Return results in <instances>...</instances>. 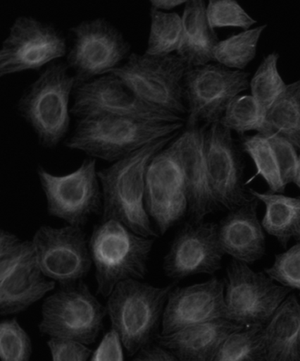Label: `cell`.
Returning <instances> with one entry per match:
<instances>
[{
  "instance_id": "cell-1",
  "label": "cell",
  "mask_w": 300,
  "mask_h": 361,
  "mask_svg": "<svg viewBox=\"0 0 300 361\" xmlns=\"http://www.w3.org/2000/svg\"><path fill=\"white\" fill-rule=\"evenodd\" d=\"M185 123L149 121L101 115L77 119L63 146L109 164L123 160L148 145L178 135Z\"/></svg>"
},
{
  "instance_id": "cell-2",
  "label": "cell",
  "mask_w": 300,
  "mask_h": 361,
  "mask_svg": "<svg viewBox=\"0 0 300 361\" xmlns=\"http://www.w3.org/2000/svg\"><path fill=\"white\" fill-rule=\"evenodd\" d=\"M178 135L155 141L130 157L99 171L104 197L101 221L114 219L137 235L148 238L160 237L146 211V171L155 155Z\"/></svg>"
},
{
  "instance_id": "cell-3",
  "label": "cell",
  "mask_w": 300,
  "mask_h": 361,
  "mask_svg": "<svg viewBox=\"0 0 300 361\" xmlns=\"http://www.w3.org/2000/svg\"><path fill=\"white\" fill-rule=\"evenodd\" d=\"M76 87L68 66L59 60L42 70L18 99V115L44 149H55L69 137L70 102Z\"/></svg>"
},
{
  "instance_id": "cell-4",
  "label": "cell",
  "mask_w": 300,
  "mask_h": 361,
  "mask_svg": "<svg viewBox=\"0 0 300 361\" xmlns=\"http://www.w3.org/2000/svg\"><path fill=\"white\" fill-rule=\"evenodd\" d=\"M177 282L155 286L130 279L120 283L109 295L106 309L111 329L118 332L129 357L156 342L169 295Z\"/></svg>"
},
{
  "instance_id": "cell-5",
  "label": "cell",
  "mask_w": 300,
  "mask_h": 361,
  "mask_svg": "<svg viewBox=\"0 0 300 361\" xmlns=\"http://www.w3.org/2000/svg\"><path fill=\"white\" fill-rule=\"evenodd\" d=\"M155 240L137 235L114 219L100 221L95 225L89 249L96 295L108 299L120 283L146 279Z\"/></svg>"
},
{
  "instance_id": "cell-6",
  "label": "cell",
  "mask_w": 300,
  "mask_h": 361,
  "mask_svg": "<svg viewBox=\"0 0 300 361\" xmlns=\"http://www.w3.org/2000/svg\"><path fill=\"white\" fill-rule=\"evenodd\" d=\"M188 69L177 54L154 56L132 52L112 73L144 104L186 121L185 80Z\"/></svg>"
},
{
  "instance_id": "cell-7",
  "label": "cell",
  "mask_w": 300,
  "mask_h": 361,
  "mask_svg": "<svg viewBox=\"0 0 300 361\" xmlns=\"http://www.w3.org/2000/svg\"><path fill=\"white\" fill-rule=\"evenodd\" d=\"M42 271L31 240L0 230V316H16L54 291Z\"/></svg>"
},
{
  "instance_id": "cell-8",
  "label": "cell",
  "mask_w": 300,
  "mask_h": 361,
  "mask_svg": "<svg viewBox=\"0 0 300 361\" xmlns=\"http://www.w3.org/2000/svg\"><path fill=\"white\" fill-rule=\"evenodd\" d=\"M69 33L65 63L77 86L112 73L132 53L123 32L104 17L80 21Z\"/></svg>"
},
{
  "instance_id": "cell-9",
  "label": "cell",
  "mask_w": 300,
  "mask_h": 361,
  "mask_svg": "<svg viewBox=\"0 0 300 361\" xmlns=\"http://www.w3.org/2000/svg\"><path fill=\"white\" fill-rule=\"evenodd\" d=\"M108 317L89 286L84 281L70 288H59L44 300L38 330L49 338H63L94 344Z\"/></svg>"
},
{
  "instance_id": "cell-10",
  "label": "cell",
  "mask_w": 300,
  "mask_h": 361,
  "mask_svg": "<svg viewBox=\"0 0 300 361\" xmlns=\"http://www.w3.org/2000/svg\"><path fill=\"white\" fill-rule=\"evenodd\" d=\"M37 175L51 217L83 228L93 216L101 215L104 197L94 159L85 158L75 171L62 176L38 165Z\"/></svg>"
},
{
  "instance_id": "cell-11",
  "label": "cell",
  "mask_w": 300,
  "mask_h": 361,
  "mask_svg": "<svg viewBox=\"0 0 300 361\" xmlns=\"http://www.w3.org/2000/svg\"><path fill=\"white\" fill-rule=\"evenodd\" d=\"M68 40L54 24L20 16L11 25L0 48V78L39 72L66 58Z\"/></svg>"
},
{
  "instance_id": "cell-12",
  "label": "cell",
  "mask_w": 300,
  "mask_h": 361,
  "mask_svg": "<svg viewBox=\"0 0 300 361\" xmlns=\"http://www.w3.org/2000/svg\"><path fill=\"white\" fill-rule=\"evenodd\" d=\"M225 282L227 319L242 327H265L292 291L236 260L228 265Z\"/></svg>"
},
{
  "instance_id": "cell-13",
  "label": "cell",
  "mask_w": 300,
  "mask_h": 361,
  "mask_svg": "<svg viewBox=\"0 0 300 361\" xmlns=\"http://www.w3.org/2000/svg\"><path fill=\"white\" fill-rule=\"evenodd\" d=\"M249 88V73L244 71L217 63L189 68L185 80V128L220 123L230 102Z\"/></svg>"
},
{
  "instance_id": "cell-14",
  "label": "cell",
  "mask_w": 300,
  "mask_h": 361,
  "mask_svg": "<svg viewBox=\"0 0 300 361\" xmlns=\"http://www.w3.org/2000/svg\"><path fill=\"white\" fill-rule=\"evenodd\" d=\"M31 242L42 271L59 288L79 284L89 274L93 261L89 238L82 228L42 225Z\"/></svg>"
},
{
  "instance_id": "cell-15",
  "label": "cell",
  "mask_w": 300,
  "mask_h": 361,
  "mask_svg": "<svg viewBox=\"0 0 300 361\" xmlns=\"http://www.w3.org/2000/svg\"><path fill=\"white\" fill-rule=\"evenodd\" d=\"M204 157L210 191L217 207L229 211L254 198L246 189L245 162L231 130L222 123H213L204 133Z\"/></svg>"
},
{
  "instance_id": "cell-16",
  "label": "cell",
  "mask_w": 300,
  "mask_h": 361,
  "mask_svg": "<svg viewBox=\"0 0 300 361\" xmlns=\"http://www.w3.org/2000/svg\"><path fill=\"white\" fill-rule=\"evenodd\" d=\"M72 104V114L77 119L112 115L149 121L185 123V118L144 104L113 73L77 85Z\"/></svg>"
},
{
  "instance_id": "cell-17",
  "label": "cell",
  "mask_w": 300,
  "mask_h": 361,
  "mask_svg": "<svg viewBox=\"0 0 300 361\" xmlns=\"http://www.w3.org/2000/svg\"><path fill=\"white\" fill-rule=\"evenodd\" d=\"M144 200L148 214L160 236L188 215L185 176L169 145L155 155L148 166Z\"/></svg>"
},
{
  "instance_id": "cell-18",
  "label": "cell",
  "mask_w": 300,
  "mask_h": 361,
  "mask_svg": "<svg viewBox=\"0 0 300 361\" xmlns=\"http://www.w3.org/2000/svg\"><path fill=\"white\" fill-rule=\"evenodd\" d=\"M225 256L218 224L187 221L175 233L163 258V271L174 282L220 271Z\"/></svg>"
},
{
  "instance_id": "cell-19",
  "label": "cell",
  "mask_w": 300,
  "mask_h": 361,
  "mask_svg": "<svg viewBox=\"0 0 300 361\" xmlns=\"http://www.w3.org/2000/svg\"><path fill=\"white\" fill-rule=\"evenodd\" d=\"M225 279L213 277L192 286H175L168 297L161 335L175 334L193 325L227 319Z\"/></svg>"
},
{
  "instance_id": "cell-20",
  "label": "cell",
  "mask_w": 300,
  "mask_h": 361,
  "mask_svg": "<svg viewBox=\"0 0 300 361\" xmlns=\"http://www.w3.org/2000/svg\"><path fill=\"white\" fill-rule=\"evenodd\" d=\"M207 127H185L183 132L169 144L185 176L189 221L196 223L204 221V218L218 208L211 197L204 157Z\"/></svg>"
},
{
  "instance_id": "cell-21",
  "label": "cell",
  "mask_w": 300,
  "mask_h": 361,
  "mask_svg": "<svg viewBox=\"0 0 300 361\" xmlns=\"http://www.w3.org/2000/svg\"><path fill=\"white\" fill-rule=\"evenodd\" d=\"M258 200L229 212L218 224V239L225 255L232 260L253 264L262 259L266 252V236L257 209Z\"/></svg>"
},
{
  "instance_id": "cell-22",
  "label": "cell",
  "mask_w": 300,
  "mask_h": 361,
  "mask_svg": "<svg viewBox=\"0 0 300 361\" xmlns=\"http://www.w3.org/2000/svg\"><path fill=\"white\" fill-rule=\"evenodd\" d=\"M242 328L228 319L215 320L160 335L156 343L181 361H214L225 339Z\"/></svg>"
},
{
  "instance_id": "cell-23",
  "label": "cell",
  "mask_w": 300,
  "mask_h": 361,
  "mask_svg": "<svg viewBox=\"0 0 300 361\" xmlns=\"http://www.w3.org/2000/svg\"><path fill=\"white\" fill-rule=\"evenodd\" d=\"M204 0L187 1L182 13V37L177 54L188 68L214 62L213 53L218 40L211 27Z\"/></svg>"
},
{
  "instance_id": "cell-24",
  "label": "cell",
  "mask_w": 300,
  "mask_h": 361,
  "mask_svg": "<svg viewBox=\"0 0 300 361\" xmlns=\"http://www.w3.org/2000/svg\"><path fill=\"white\" fill-rule=\"evenodd\" d=\"M266 361L300 360V302L290 295L264 328Z\"/></svg>"
},
{
  "instance_id": "cell-25",
  "label": "cell",
  "mask_w": 300,
  "mask_h": 361,
  "mask_svg": "<svg viewBox=\"0 0 300 361\" xmlns=\"http://www.w3.org/2000/svg\"><path fill=\"white\" fill-rule=\"evenodd\" d=\"M249 193L265 205L262 221L264 231L275 237L284 249L291 240L300 243V197L253 189H249Z\"/></svg>"
},
{
  "instance_id": "cell-26",
  "label": "cell",
  "mask_w": 300,
  "mask_h": 361,
  "mask_svg": "<svg viewBox=\"0 0 300 361\" xmlns=\"http://www.w3.org/2000/svg\"><path fill=\"white\" fill-rule=\"evenodd\" d=\"M267 122L300 150V79L287 85V90L267 112Z\"/></svg>"
},
{
  "instance_id": "cell-27",
  "label": "cell",
  "mask_w": 300,
  "mask_h": 361,
  "mask_svg": "<svg viewBox=\"0 0 300 361\" xmlns=\"http://www.w3.org/2000/svg\"><path fill=\"white\" fill-rule=\"evenodd\" d=\"M267 25L250 28L218 42L214 62L227 68L243 71L255 59L261 37Z\"/></svg>"
},
{
  "instance_id": "cell-28",
  "label": "cell",
  "mask_w": 300,
  "mask_h": 361,
  "mask_svg": "<svg viewBox=\"0 0 300 361\" xmlns=\"http://www.w3.org/2000/svg\"><path fill=\"white\" fill-rule=\"evenodd\" d=\"M150 30L146 53L154 56L176 54L182 37V18L178 13L150 8Z\"/></svg>"
},
{
  "instance_id": "cell-29",
  "label": "cell",
  "mask_w": 300,
  "mask_h": 361,
  "mask_svg": "<svg viewBox=\"0 0 300 361\" xmlns=\"http://www.w3.org/2000/svg\"><path fill=\"white\" fill-rule=\"evenodd\" d=\"M220 123L239 137L249 132L269 136L273 133L267 122V112L257 104L251 94H239L228 105Z\"/></svg>"
},
{
  "instance_id": "cell-30",
  "label": "cell",
  "mask_w": 300,
  "mask_h": 361,
  "mask_svg": "<svg viewBox=\"0 0 300 361\" xmlns=\"http://www.w3.org/2000/svg\"><path fill=\"white\" fill-rule=\"evenodd\" d=\"M241 146L242 150L252 159L256 169V175L246 183V185L257 176H261L265 180L270 192L283 194L287 186L282 180L276 157L267 137L261 133L246 135L241 137Z\"/></svg>"
},
{
  "instance_id": "cell-31",
  "label": "cell",
  "mask_w": 300,
  "mask_h": 361,
  "mask_svg": "<svg viewBox=\"0 0 300 361\" xmlns=\"http://www.w3.org/2000/svg\"><path fill=\"white\" fill-rule=\"evenodd\" d=\"M263 326L243 327L225 339L214 361H266Z\"/></svg>"
},
{
  "instance_id": "cell-32",
  "label": "cell",
  "mask_w": 300,
  "mask_h": 361,
  "mask_svg": "<svg viewBox=\"0 0 300 361\" xmlns=\"http://www.w3.org/2000/svg\"><path fill=\"white\" fill-rule=\"evenodd\" d=\"M280 58V55L277 51L264 56L250 80L251 95L266 112L287 90L288 85L285 82L278 69Z\"/></svg>"
},
{
  "instance_id": "cell-33",
  "label": "cell",
  "mask_w": 300,
  "mask_h": 361,
  "mask_svg": "<svg viewBox=\"0 0 300 361\" xmlns=\"http://www.w3.org/2000/svg\"><path fill=\"white\" fill-rule=\"evenodd\" d=\"M33 344L27 331L16 317L0 322V360L1 361H30Z\"/></svg>"
},
{
  "instance_id": "cell-34",
  "label": "cell",
  "mask_w": 300,
  "mask_h": 361,
  "mask_svg": "<svg viewBox=\"0 0 300 361\" xmlns=\"http://www.w3.org/2000/svg\"><path fill=\"white\" fill-rule=\"evenodd\" d=\"M208 23L213 30L238 27L249 30L257 23L235 0H210L206 6Z\"/></svg>"
},
{
  "instance_id": "cell-35",
  "label": "cell",
  "mask_w": 300,
  "mask_h": 361,
  "mask_svg": "<svg viewBox=\"0 0 300 361\" xmlns=\"http://www.w3.org/2000/svg\"><path fill=\"white\" fill-rule=\"evenodd\" d=\"M265 274L277 284L300 292V243L277 255Z\"/></svg>"
},
{
  "instance_id": "cell-36",
  "label": "cell",
  "mask_w": 300,
  "mask_h": 361,
  "mask_svg": "<svg viewBox=\"0 0 300 361\" xmlns=\"http://www.w3.org/2000/svg\"><path fill=\"white\" fill-rule=\"evenodd\" d=\"M266 137L276 157L285 185L294 183L299 161L297 148L280 134L273 133Z\"/></svg>"
},
{
  "instance_id": "cell-37",
  "label": "cell",
  "mask_w": 300,
  "mask_h": 361,
  "mask_svg": "<svg viewBox=\"0 0 300 361\" xmlns=\"http://www.w3.org/2000/svg\"><path fill=\"white\" fill-rule=\"evenodd\" d=\"M47 346L52 361H88L93 350L82 343L63 338H49Z\"/></svg>"
},
{
  "instance_id": "cell-38",
  "label": "cell",
  "mask_w": 300,
  "mask_h": 361,
  "mask_svg": "<svg viewBox=\"0 0 300 361\" xmlns=\"http://www.w3.org/2000/svg\"><path fill=\"white\" fill-rule=\"evenodd\" d=\"M118 332L111 329L101 338L88 361H125V352Z\"/></svg>"
},
{
  "instance_id": "cell-39",
  "label": "cell",
  "mask_w": 300,
  "mask_h": 361,
  "mask_svg": "<svg viewBox=\"0 0 300 361\" xmlns=\"http://www.w3.org/2000/svg\"><path fill=\"white\" fill-rule=\"evenodd\" d=\"M132 361H181L174 353L168 351L156 342L141 350Z\"/></svg>"
},
{
  "instance_id": "cell-40",
  "label": "cell",
  "mask_w": 300,
  "mask_h": 361,
  "mask_svg": "<svg viewBox=\"0 0 300 361\" xmlns=\"http://www.w3.org/2000/svg\"><path fill=\"white\" fill-rule=\"evenodd\" d=\"M150 2V8H153L161 12L171 13L174 12V10L181 6H185L187 1H176V0H172V1H160V0H151Z\"/></svg>"
},
{
  "instance_id": "cell-41",
  "label": "cell",
  "mask_w": 300,
  "mask_h": 361,
  "mask_svg": "<svg viewBox=\"0 0 300 361\" xmlns=\"http://www.w3.org/2000/svg\"><path fill=\"white\" fill-rule=\"evenodd\" d=\"M294 183L300 190V154L299 155L298 166L297 169H296V174L294 180Z\"/></svg>"
},
{
  "instance_id": "cell-42",
  "label": "cell",
  "mask_w": 300,
  "mask_h": 361,
  "mask_svg": "<svg viewBox=\"0 0 300 361\" xmlns=\"http://www.w3.org/2000/svg\"><path fill=\"white\" fill-rule=\"evenodd\" d=\"M300 361V360H299Z\"/></svg>"
}]
</instances>
